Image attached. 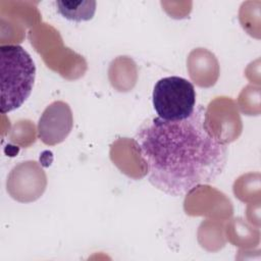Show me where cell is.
<instances>
[{"instance_id": "obj_3", "label": "cell", "mask_w": 261, "mask_h": 261, "mask_svg": "<svg viewBox=\"0 0 261 261\" xmlns=\"http://www.w3.org/2000/svg\"><path fill=\"white\" fill-rule=\"evenodd\" d=\"M152 102L158 117L168 121L181 120L195 110L196 91L194 85L184 77H163L154 86Z\"/></svg>"}, {"instance_id": "obj_1", "label": "cell", "mask_w": 261, "mask_h": 261, "mask_svg": "<svg viewBox=\"0 0 261 261\" xmlns=\"http://www.w3.org/2000/svg\"><path fill=\"white\" fill-rule=\"evenodd\" d=\"M134 141L147 166L150 184L172 197L212 182L227 161V147L208 128L202 105L181 120L168 121L158 116L146 119Z\"/></svg>"}, {"instance_id": "obj_2", "label": "cell", "mask_w": 261, "mask_h": 261, "mask_svg": "<svg viewBox=\"0 0 261 261\" xmlns=\"http://www.w3.org/2000/svg\"><path fill=\"white\" fill-rule=\"evenodd\" d=\"M36 79V65L19 45L0 46V83L2 114L19 108L30 97Z\"/></svg>"}, {"instance_id": "obj_4", "label": "cell", "mask_w": 261, "mask_h": 261, "mask_svg": "<svg viewBox=\"0 0 261 261\" xmlns=\"http://www.w3.org/2000/svg\"><path fill=\"white\" fill-rule=\"evenodd\" d=\"M73 126V116L70 106L64 101H54L49 104L38 121V137L48 146L63 142Z\"/></svg>"}, {"instance_id": "obj_5", "label": "cell", "mask_w": 261, "mask_h": 261, "mask_svg": "<svg viewBox=\"0 0 261 261\" xmlns=\"http://www.w3.org/2000/svg\"><path fill=\"white\" fill-rule=\"evenodd\" d=\"M56 9L64 18L71 21H87L93 18L96 11L95 1H65L58 0L55 2Z\"/></svg>"}]
</instances>
